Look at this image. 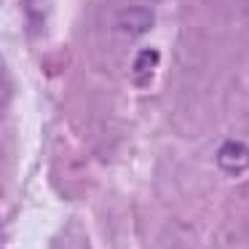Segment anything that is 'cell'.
I'll return each mask as SVG.
<instances>
[{"label": "cell", "mask_w": 249, "mask_h": 249, "mask_svg": "<svg viewBox=\"0 0 249 249\" xmlns=\"http://www.w3.org/2000/svg\"><path fill=\"white\" fill-rule=\"evenodd\" d=\"M217 166L228 174H241L249 169V145L241 140H228L217 150Z\"/></svg>", "instance_id": "obj_1"}, {"label": "cell", "mask_w": 249, "mask_h": 249, "mask_svg": "<svg viewBox=\"0 0 249 249\" xmlns=\"http://www.w3.org/2000/svg\"><path fill=\"white\" fill-rule=\"evenodd\" d=\"M158 51L156 49H145V51H140L137 54V59H134V72L137 75H150L153 70L158 67Z\"/></svg>", "instance_id": "obj_3"}, {"label": "cell", "mask_w": 249, "mask_h": 249, "mask_svg": "<svg viewBox=\"0 0 249 249\" xmlns=\"http://www.w3.org/2000/svg\"><path fill=\"white\" fill-rule=\"evenodd\" d=\"M153 24V14L147 8H126L118 17V27L129 35H142Z\"/></svg>", "instance_id": "obj_2"}]
</instances>
